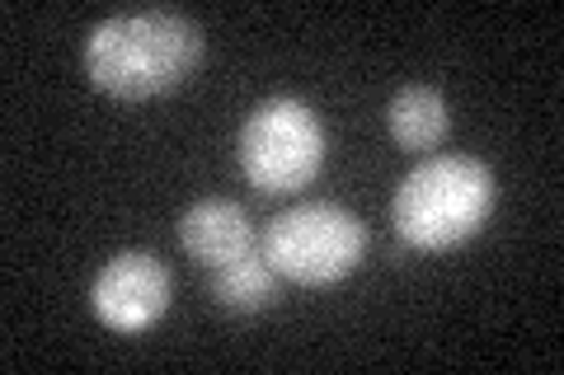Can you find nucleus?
I'll return each instance as SVG.
<instances>
[{"mask_svg":"<svg viewBox=\"0 0 564 375\" xmlns=\"http://www.w3.org/2000/svg\"><path fill=\"white\" fill-rule=\"evenodd\" d=\"M386 128H391V141L400 151L433 155L452 132L447 99L437 95L433 85H404L400 95L386 103Z\"/></svg>","mask_w":564,"mask_h":375,"instance_id":"7","label":"nucleus"},{"mask_svg":"<svg viewBox=\"0 0 564 375\" xmlns=\"http://www.w3.org/2000/svg\"><path fill=\"white\" fill-rule=\"evenodd\" d=\"M170 296H174L170 267L155 254H141V249L113 254L90 282V310H95L99 324L113 329V333L155 329L161 315L170 310Z\"/></svg>","mask_w":564,"mask_h":375,"instance_id":"5","label":"nucleus"},{"mask_svg":"<svg viewBox=\"0 0 564 375\" xmlns=\"http://www.w3.org/2000/svg\"><path fill=\"white\" fill-rule=\"evenodd\" d=\"M273 287H278V273L263 263V254H245L236 263L212 267V300L226 315H259L273 300Z\"/></svg>","mask_w":564,"mask_h":375,"instance_id":"8","label":"nucleus"},{"mask_svg":"<svg viewBox=\"0 0 564 375\" xmlns=\"http://www.w3.org/2000/svg\"><path fill=\"white\" fill-rule=\"evenodd\" d=\"M180 244L193 263L221 267L254 254V221L231 198H203L180 217Z\"/></svg>","mask_w":564,"mask_h":375,"instance_id":"6","label":"nucleus"},{"mask_svg":"<svg viewBox=\"0 0 564 375\" xmlns=\"http://www.w3.org/2000/svg\"><path fill=\"white\" fill-rule=\"evenodd\" d=\"M494 217V169L475 155H429L400 178L391 198L395 235L423 249L447 254L462 249L485 230Z\"/></svg>","mask_w":564,"mask_h":375,"instance_id":"2","label":"nucleus"},{"mask_svg":"<svg viewBox=\"0 0 564 375\" xmlns=\"http://www.w3.org/2000/svg\"><path fill=\"white\" fill-rule=\"evenodd\" d=\"M203 29L174 10L113 14L85 38V76L99 95L141 103L180 89L203 62Z\"/></svg>","mask_w":564,"mask_h":375,"instance_id":"1","label":"nucleus"},{"mask_svg":"<svg viewBox=\"0 0 564 375\" xmlns=\"http://www.w3.org/2000/svg\"><path fill=\"white\" fill-rule=\"evenodd\" d=\"M236 165L263 198H292L325 169V128L302 99H263L240 122Z\"/></svg>","mask_w":564,"mask_h":375,"instance_id":"4","label":"nucleus"},{"mask_svg":"<svg viewBox=\"0 0 564 375\" xmlns=\"http://www.w3.org/2000/svg\"><path fill=\"white\" fill-rule=\"evenodd\" d=\"M259 254L296 287H334L358 273L367 254V225L339 202H302L263 225Z\"/></svg>","mask_w":564,"mask_h":375,"instance_id":"3","label":"nucleus"}]
</instances>
